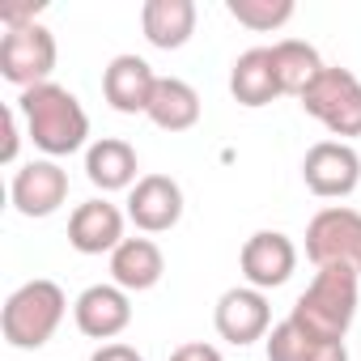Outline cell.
I'll return each instance as SVG.
<instances>
[{
  "mask_svg": "<svg viewBox=\"0 0 361 361\" xmlns=\"http://www.w3.org/2000/svg\"><path fill=\"white\" fill-rule=\"evenodd\" d=\"M302 183L319 200H344L361 183V157L348 140H319L302 157Z\"/></svg>",
  "mask_w": 361,
  "mask_h": 361,
  "instance_id": "obj_7",
  "label": "cell"
},
{
  "mask_svg": "<svg viewBox=\"0 0 361 361\" xmlns=\"http://www.w3.org/2000/svg\"><path fill=\"white\" fill-rule=\"evenodd\" d=\"M128 221L140 234H166L183 221V188L170 174H140L128 192Z\"/></svg>",
  "mask_w": 361,
  "mask_h": 361,
  "instance_id": "obj_11",
  "label": "cell"
},
{
  "mask_svg": "<svg viewBox=\"0 0 361 361\" xmlns=\"http://www.w3.org/2000/svg\"><path fill=\"white\" fill-rule=\"evenodd\" d=\"M298 102H302V111H306L310 119H319L331 136H340V140L361 136V81H357V73H348V68H340V64H327V68L319 73V81H314Z\"/></svg>",
  "mask_w": 361,
  "mask_h": 361,
  "instance_id": "obj_4",
  "label": "cell"
},
{
  "mask_svg": "<svg viewBox=\"0 0 361 361\" xmlns=\"http://www.w3.org/2000/svg\"><path fill=\"white\" fill-rule=\"evenodd\" d=\"M9 200L22 217H51L68 200V170L51 157H35L22 170H13Z\"/></svg>",
  "mask_w": 361,
  "mask_h": 361,
  "instance_id": "obj_9",
  "label": "cell"
},
{
  "mask_svg": "<svg viewBox=\"0 0 361 361\" xmlns=\"http://www.w3.org/2000/svg\"><path fill=\"white\" fill-rule=\"evenodd\" d=\"M238 268L247 276L251 289H281L293 272H298V247L289 234L281 230H259L243 243V255H238Z\"/></svg>",
  "mask_w": 361,
  "mask_h": 361,
  "instance_id": "obj_10",
  "label": "cell"
},
{
  "mask_svg": "<svg viewBox=\"0 0 361 361\" xmlns=\"http://www.w3.org/2000/svg\"><path fill=\"white\" fill-rule=\"evenodd\" d=\"M166 272V255L153 238H123L111 251V285L128 289V293H145L161 281Z\"/></svg>",
  "mask_w": 361,
  "mask_h": 361,
  "instance_id": "obj_16",
  "label": "cell"
},
{
  "mask_svg": "<svg viewBox=\"0 0 361 361\" xmlns=\"http://www.w3.org/2000/svg\"><path fill=\"white\" fill-rule=\"evenodd\" d=\"M213 327L226 344H255V340H268L272 331V306H268V293L264 289H251V285H238V289H226L213 306Z\"/></svg>",
  "mask_w": 361,
  "mask_h": 361,
  "instance_id": "obj_8",
  "label": "cell"
},
{
  "mask_svg": "<svg viewBox=\"0 0 361 361\" xmlns=\"http://www.w3.org/2000/svg\"><path fill=\"white\" fill-rule=\"evenodd\" d=\"M56 35L43 26V22H30V26H18V30H5L0 39V77L18 90H30V85H47L51 73H56Z\"/></svg>",
  "mask_w": 361,
  "mask_h": 361,
  "instance_id": "obj_6",
  "label": "cell"
},
{
  "mask_svg": "<svg viewBox=\"0 0 361 361\" xmlns=\"http://www.w3.org/2000/svg\"><path fill=\"white\" fill-rule=\"evenodd\" d=\"M157 90V73L149 68V60L140 56H115L102 68V98L119 111V115H145Z\"/></svg>",
  "mask_w": 361,
  "mask_h": 361,
  "instance_id": "obj_13",
  "label": "cell"
},
{
  "mask_svg": "<svg viewBox=\"0 0 361 361\" xmlns=\"http://www.w3.org/2000/svg\"><path fill=\"white\" fill-rule=\"evenodd\" d=\"M73 319H77L81 336H90V340H115L132 323V298L119 285H90L73 302Z\"/></svg>",
  "mask_w": 361,
  "mask_h": 361,
  "instance_id": "obj_12",
  "label": "cell"
},
{
  "mask_svg": "<svg viewBox=\"0 0 361 361\" xmlns=\"http://www.w3.org/2000/svg\"><path fill=\"white\" fill-rule=\"evenodd\" d=\"M68 314V298L56 281H26L18 285L9 298H5V310H0V331H5V340L13 348H43L60 323Z\"/></svg>",
  "mask_w": 361,
  "mask_h": 361,
  "instance_id": "obj_3",
  "label": "cell"
},
{
  "mask_svg": "<svg viewBox=\"0 0 361 361\" xmlns=\"http://www.w3.org/2000/svg\"><path fill=\"white\" fill-rule=\"evenodd\" d=\"M272 64H276L281 94H293V98H302V94L319 81V73L327 68V64L319 60V51H314L310 43H302V39H281V43H272Z\"/></svg>",
  "mask_w": 361,
  "mask_h": 361,
  "instance_id": "obj_21",
  "label": "cell"
},
{
  "mask_svg": "<svg viewBox=\"0 0 361 361\" xmlns=\"http://www.w3.org/2000/svg\"><path fill=\"white\" fill-rule=\"evenodd\" d=\"M140 30L157 51H178L196 35V5L192 0H145Z\"/></svg>",
  "mask_w": 361,
  "mask_h": 361,
  "instance_id": "obj_17",
  "label": "cell"
},
{
  "mask_svg": "<svg viewBox=\"0 0 361 361\" xmlns=\"http://www.w3.org/2000/svg\"><path fill=\"white\" fill-rule=\"evenodd\" d=\"M18 145H22V115H18V106H5V149H0L5 166L18 161Z\"/></svg>",
  "mask_w": 361,
  "mask_h": 361,
  "instance_id": "obj_23",
  "label": "cell"
},
{
  "mask_svg": "<svg viewBox=\"0 0 361 361\" xmlns=\"http://www.w3.org/2000/svg\"><path fill=\"white\" fill-rule=\"evenodd\" d=\"M268 361H348V348L344 344H331V340H314L310 331H302L293 319H281L272 331H268Z\"/></svg>",
  "mask_w": 361,
  "mask_h": 361,
  "instance_id": "obj_20",
  "label": "cell"
},
{
  "mask_svg": "<svg viewBox=\"0 0 361 361\" xmlns=\"http://www.w3.org/2000/svg\"><path fill=\"white\" fill-rule=\"evenodd\" d=\"M149 123H157L161 132H188L200 123V94L183 81V77H157L153 102H149Z\"/></svg>",
  "mask_w": 361,
  "mask_h": 361,
  "instance_id": "obj_19",
  "label": "cell"
},
{
  "mask_svg": "<svg viewBox=\"0 0 361 361\" xmlns=\"http://www.w3.org/2000/svg\"><path fill=\"white\" fill-rule=\"evenodd\" d=\"M90 361H145V357H140L132 344H115V340H111V344L94 348V357H90Z\"/></svg>",
  "mask_w": 361,
  "mask_h": 361,
  "instance_id": "obj_25",
  "label": "cell"
},
{
  "mask_svg": "<svg viewBox=\"0 0 361 361\" xmlns=\"http://www.w3.org/2000/svg\"><path fill=\"white\" fill-rule=\"evenodd\" d=\"M123 217L111 200H85L68 217V247L81 255H111L123 243Z\"/></svg>",
  "mask_w": 361,
  "mask_h": 361,
  "instance_id": "obj_14",
  "label": "cell"
},
{
  "mask_svg": "<svg viewBox=\"0 0 361 361\" xmlns=\"http://www.w3.org/2000/svg\"><path fill=\"white\" fill-rule=\"evenodd\" d=\"M357 302H361V276L348 268H319L314 281L306 285V293H298L289 319L310 331L314 340H331L344 344L353 319H357Z\"/></svg>",
  "mask_w": 361,
  "mask_h": 361,
  "instance_id": "obj_2",
  "label": "cell"
},
{
  "mask_svg": "<svg viewBox=\"0 0 361 361\" xmlns=\"http://www.w3.org/2000/svg\"><path fill=\"white\" fill-rule=\"evenodd\" d=\"M230 94L243 106H268L272 98H281V81H276V64H272V47H251L234 60L230 68Z\"/></svg>",
  "mask_w": 361,
  "mask_h": 361,
  "instance_id": "obj_18",
  "label": "cell"
},
{
  "mask_svg": "<svg viewBox=\"0 0 361 361\" xmlns=\"http://www.w3.org/2000/svg\"><path fill=\"white\" fill-rule=\"evenodd\" d=\"M226 13L238 26L268 35V30H281L298 13V5H293V0H226Z\"/></svg>",
  "mask_w": 361,
  "mask_h": 361,
  "instance_id": "obj_22",
  "label": "cell"
},
{
  "mask_svg": "<svg viewBox=\"0 0 361 361\" xmlns=\"http://www.w3.org/2000/svg\"><path fill=\"white\" fill-rule=\"evenodd\" d=\"M166 361H226L217 344H204V340H192V344H178Z\"/></svg>",
  "mask_w": 361,
  "mask_h": 361,
  "instance_id": "obj_24",
  "label": "cell"
},
{
  "mask_svg": "<svg viewBox=\"0 0 361 361\" xmlns=\"http://www.w3.org/2000/svg\"><path fill=\"white\" fill-rule=\"evenodd\" d=\"M18 115L26 123V136L35 140V149H43L51 161L68 157L77 149H85L90 140V115L81 106V98L56 81L47 85H30L18 94Z\"/></svg>",
  "mask_w": 361,
  "mask_h": 361,
  "instance_id": "obj_1",
  "label": "cell"
},
{
  "mask_svg": "<svg viewBox=\"0 0 361 361\" xmlns=\"http://www.w3.org/2000/svg\"><path fill=\"white\" fill-rule=\"evenodd\" d=\"M136 170V149L119 136H102L85 149V178L98 192H132L140 183Z\"/></svg>",
  "mask_w": 361,
  "mask_h": 361,
  "instance_id": "obj_15",
  "label": "cell"
},
{
  "mask_svg": "<svg viewBox=\"0 0 361 361\" xmlns=\"http://www.w3.org/2000/svg\"><path fill=\"white\" fill-rule=\"evenodd\" d=\"M306 259L314 268H348L361 276V213L327 204L306 226Z\"/></svg>",
  "mask_w": 361,
  "mask_h": 361,
  "instance_id": "obj_5",
  "label": "cell"
}]
</instances>
